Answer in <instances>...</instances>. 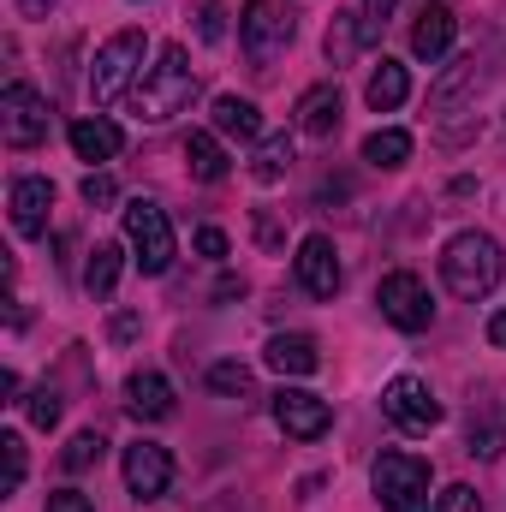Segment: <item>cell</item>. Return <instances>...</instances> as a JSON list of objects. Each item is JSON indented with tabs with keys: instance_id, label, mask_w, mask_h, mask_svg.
Here are the masks:
<instances>
[{
	"instance_id": "1f68e13d",
	"label": "cell",
	"mask_w": 506,
	"mask_h": 512,
	"mask_svg": "<svg viewBox=\"0 0 506 512\" xmlns=\"http://www.w3.org/2000/svg\"><path fill=\"white\" fill-rule=\"evenodd\" d=\"M435 512H483V495H477L471 483H453V489H441Z\"/></svg>"
},
{
	"instance_id": "60d3db41",
	"label": "cell",
	"mask_w": 506,
	"mask_h": 512,
	"mask_svg": "<svg viewBox=\"0 0 506 512\" xmlns=\"http://www.w3.org/2000/svg\"><path fill=\"white\" fill-rule=\"evenodd\" d=\"M501 126H506V120H501Z\"/></svg>"
},
{
	"instance_id": "6da1fadb",
	"label": "cell",
	"mask_w": 506,
	"mask_h": 512,
	"mask_svg": "<svg viewBox=\"0 0 506 512\" xmlns=\"http://www.w3.org/2000/svg\"><path fill=\"white\" fill-rule=\"evenodd\" d=\"M191 102H197V72H191V54H185L179 42H167V48L155 54V66L137 78V90H131V108H137V120L161 126V120L185 114Z\"/></svg>"
},
{
	"instance_id": "3957f363",
	"label": "cell",
	"mask_w": 506,
	"mask_h": 512,
	"mask_svg": "<svg viewBox=\"0 0 506 512\" xmlns=\"http://www.w3.org/2000/svg\"><path fill=\"white\" fill-rule=\"evenodd\" d=\"M143 54H149V36L143 30H120L96 48V66H90V102L96 108H114L120 96L137 90L143 78Z\"/></svg>"
},
{
	"instance_id": "ac0fdd59",
	"label": "cell",
	"mask_w": 506,
	"mask_h": 512,
	"mask_svg": "<svg viewBox=\"0 0 506 512\" xmlns=\"http://www.w3.org/2000/svg\"><path fill=\"white\" fill-rule=\"evenodd\" d=\"M477 84H483V72H477V54H465V60H453V66L441 72V84H435L429 108H435V114H459V108L477 96Z\"/></svg>"
},
{
	"instance_id": "f1b7e54d",
	"label": "cell",
	"mask_w": 506,
	"mask_h": 512,
	"mask_svg": "<svg viewBox=\"0 0 506 512\" xmlns=\"http://www.w3.org/2000/svg\"><path fill=\"white\" fill-rule=\"evenodd\" d=\"M0 459H6V483H0V495H18V489H24V471H30V459H24V435H18V429L0 435Z\"/></svg>"
},
{
	"instance_id": "484cf974",
	"label": "cell",
	"mask_w": 506,
	"mask_h": 512,
	"mask_svg": "<svg viewBox=\"0 0 506 512\" xmlns=\"http://www.w3.org/2000/svg\"><path fill=\"white\" fill-rule=\"evenodd\" d=\"M364 161H370V167H387V173L405 167V161H411V131H399V126L370 131V137H364Z\"/></svg>"
},
{
	"instance_id": "4dcf8cb0",
	"label": "cell",
	"mask_w": 506,
	"mask_h": 512,
	"mask_svg": "<svg viewBox=\"0 0 506 512\" xmlns=\"http://www.w3.org/2000/svg\"><path fill=\"white\" fill-rule=\"evenodd\" d=\"M209 387L215 393H251V370L245 364H209Z\"/></svg>"
},
{
	"instance_id": "7402d4cb",
	"label": "cell",
	"mask_w": 506,
	"mask_h": 512,
	"mask_svg": "<svg viewBox=\"0 0 506 512\" xmlns=\"http://www.w3.org/2000/svg\"><path fill=\"white\" fill-rule=\"evenodd\" d=\"M215 131L221 137H239V143H256L262 137V114H256V102H245V96H215Z\"/></svg>"
},
{
	"instance_id": "603a6c76",
	"label": "cell",
	"mask_w": 506,
	"mask_h": 512,
	"mask_svg": "<svg viewBox=\"0 0 506 512\" xmlns=\"http://www.w3.org/2000/svg\"><path fill=\"white\" fill-rule=\"evenodd\" d=\"M286 167H292V131H268V137H256V155H251V179L256 185L286 179Z\"/></svg>"
},
{
	"instance_id": "5bb4252c",
	"label": "cell",
	"mask_w": 506,
	"mask_h": 512,
	"mask_svg": "<svg viewBox=\"0 0 506 512\" xmlns=\"http://www.w3.org/2000/svg\"><path fill=\"white\" fill-rule=\"evenodd\" d=\"M340 84H310L304 96H298V108H292V126L304 131V137H334L340 131Z\"/></svg>"
},
{
	"instance_id": "52a82bcc",
	"label": "cell",
	"mask_w": 506,
	"mask_h": 512,
	"mask_svg": "<svg viewBox=\"0 0 506 512\" xmlns=\"http://www.w3.org/2000/svg\"><path fill=\"white\" fill-rule=\"evenodd\" d=\"M48 131H54V108H48L42 90H30V84H6L0 90V137L12 149H36Z\"/></svg>"
},
{
	"instance_id": "7a4b0ae2",
	"label": "cell",
	"mask_w": 506,
	"mask_h": 512,
	"mask_svg": "<svg viewBox=\"0 0 506 512\" xmlns=\"http://www.w3.org/2000/svg\"><path fill=\"white\" fill-rule=\"evenodd\" d=\"M441 280H447V292L453 298H489L495 286H501V245L489 239V233H453L447 239V251H441Z\"/></svg>"
},
{
	"instance_id": "9c48e42d",
	"label": "cell",
	"mask_w": 506,
	"mask_h": 512,
	"mask_svg": "<svg viewBox=\"0 0 506 512\" xmlns=\"http://www.w3.org/2000/svg\"><path fill=\"white\" fill-rule=\"evenodd\" d=\"M381 411H387V423L405 429V435H429V429L441 423V399H435V387L417 382V376H393V382L381 387Z\"/></svg>"
},
{
	"instance_id": "e0dca14e",
	"label": "cell",
	"mask_w": 506,
	"mask_h": 512,
	"mask_svg": "<svg viewBox=\"0 0 506 512\" xmlns=\"http://www.w3.org/2000/svg\"><path fill=\"white\" fill-rule=\"evenodd\" d=\"M453 30H459V24H453V12H447V6H423V12H417V24H411V54H417V60H429V66H435V60H447Z\"/></svg>"
},
{
	"instance_id": "277c9868",
	"label": "cell",
	"mask_w": 506,
	"mask_h": 512,
	"mask_svg": "<svg viewBox=\"0 0 506 512\" xmlns=\"http://www.w3.org/2000/svg\"><path fill=\"white\" fill-rule=\"evenodd\" d=\"M370 483L387 512H429V459L417 453H381L370 465Z\"/></svg>"
},
{
	"instance_id": "cb8c5ba5",
	"label": "cell",
	"mask_w": 506,
	"mask_h": 512,
	"mask_svg": "<svg viewBox=\"0 0 506 512\" xmlns=\"http://www.w3.org/2000/svg\"><path fill=\"white\" fill-rule=\"evenodd\" d=\"M322 48H328V66H352V54L370 48V36H364V12H334Z\"/></svg>"
},
{
	"instance_id": "d4e9b609",
	"label": "cell",
	"mask_w": 506,
	"mask_h": 512,
	"mask_svg": "<svg viewBox=\"0 0 506 512\" xmlns=\"http://www.w3.org/2000/svg\"><path fill=\"white\" fill-rule=\"evenodd\" d=\"M185 161H191V173H197L203 185H221V179H227V149L215 143V131H191V137H185Z\"/></svg>"
},
{
	"instance_id": "ab89813d",
	"label": "cell",
	"mask_w": 506,
	"mask_h": 512,
	"mask_svg": "<svg viewBox=\"0 0 506 512\" xmlns=\"http://www.w3.org/2000/svg\"><path fill=\"white\" fill-rule=\"evenodd\" d=\"M18 6H24V18H48L54 12V0H18Z\"/></svg>"
},
{
	"instance_id": "d6a6232c",
	"label": "cell",
	"mask_w": 506,
	"mask_h": 512,
	"mask_svg": "<svg viewBox=\"0 0 506 512\" xmlns=\"http://www.w3.org/2000/svg\"><path fill=\"white\" fill-rule=\"evenodd\" d=\"M393 6H399V0H364V6H358V12H364V36H370V42H376L381 30H387Z\"/></svg>"
},
{
	"instance_id": "d6986e66",
	"label": "cell",
	"mask_w": 506,
	"mask_h": 512,
	"mask_svg": "<svg viewBox=\"0 0 506 512\" xmlns=\"http://www.w3.org/2000/svg\"><path fill=\"white\" fill-rule=\"evenodd\" d=\"M262 358H268V370H280V376H316V364H322V352H316L310 334H274Z\"/></svg>"
},
{
	"instance_id": "836d02e7",
	"label": "cell",
	"mask_w": 506,
	"mask_h": 512,
	"mask_svg": "<svg viewBox=\"0 0 506 512\" xmlns=\"http://www.w3.org/2000/svg\"><path fill=\"white\" fill-rule=\"evenodd\" d=\"M114 197H120V185H114L108 173H90V179H84V203H90V209H102V203H114Z\"/></svg>"
},
{
	"instance_id": "44dd1931",
	"label": "cell",
	"mask_w": 506,
	"mask_h": 512,
	"mask_svg": "<svg viewBox=\"0 0 506 512\" xmlns=\"http://www.w3.org/2000/svg\"><path fill=\"white\" fill-rule=\"evenodd\" d=\"M465 453H477V459H501L506 453V405H477L471 435H465Z\"/></svg>"
},
{
	"instance_id": "8d00e7d4",
	"label": "cell",
	"mask_w": 506,
	"mask_h": 512,
	"mask_svg": "<svg viewBox=\"0 0 506 512\" xmlns=\"http://www.w3.org/2000/svg\"><path fill=\"white\" fill-rule=\"evenodd\" d=\"M197 30H203V42H221V0L203 6V24H197Z\"/></svg>"
},
{
	"instance_id": "ba28073f",
	"label": "cell",
	"mask_w": 506,
	"mask_h": 512,
	"mask_svg": "<svg viewBox=\"0 0 506 512\" xmlns=\"http://www.w3.org/2000/svg\"><path fill=\"white\" fill-rule=\"evenodd\" d=\"M376 304H381V316H387L399 334H423V328L435 322V298H429V286H423L411 268H393V274L381 280Z\"/></svg>"
},
{
	"instance_id": "83f0119b",
	"label": "cell",
	"mask_w": 506,
	"mask_h": 512,
	"mask_svg": "<svg viewBox=\"0 0 506 512\" xmlns=\"http://www.w3.org/2000/svg\"><path fill=\"white\" fill-rule=\"evenodd\" d=\"M102 453H108V441H102L96 429H78V435L66 441L60 465H66V471H90V465H102Z\"/></svg>"
},
{
	"instance_id": "7c38bea8",
	"label": "cell",
	"mask_w": 506,
	"mask_h": 512,
	"mask_svg": "<svg viewBox=\"0 0 506 512\" xmlns=\"http://www.w3.org/2000/svg\"><path fill=\"white\" fill-rule=\"evenodd\" d=\"M126 489L137 501H161L173 489V453L161 441H137L126 447Z\"/></svg>"
},
{
	"instance_id": "e575fe53",
	"label": "cell",
	"mask_w": 506,
	"mask_h": 512,
	"mask_svg": "<svg viewBox=\"0 0 506 512\" xmlns=\"http://www.w3.org/2000/svg\"><path fill=\"white\" fill-rule=\"evenodd\" d=\"M197 251L209 256V262H221L233 245H227V233H221V227H197Z\"/></svg>"
},
{
	"instance_id": "74e56055",
	"label": "cell",
	"mask_w": 506,
	"mask_h": 512,
	"mask_svg": "<svg viewBox=\"0 0 506 512\" xmlns=\"http://www.w3.org/2000/svg\"><path fill=\"white\" fill-rule=\"evenodd\" d=\"M137 322H143V316H137V310H120V316H114V328H108V334H114V340H131V334H137Z\"/></svg>"
},
{
	"instance_id": "f35d334b",
	"label": "cell",
	"mask_w": 506,
	"mask_h": 512,
	"mask_svg": "<svg viewBox=\"0 0 506 512\" xmlns=\"http://www.w3.org/2000/svg\"><path fill=\"white\" fill-rule=\"evenodd\" d=\"M489 340H495V346H506V310H495V316H489Z\"/></svg>"
},
{
	"instance_id": "5b68a950",
	"label": "cell",
	"mask_w": 506,
	"mask_h": 512,
	"mask_svg": "<svg viewBox=\"0 0 506 512\" xmlns=\"http://www.w3.org/2000/svg\"><path fill=\"white\" fill-rule=\"evenodd\" d=\"M292 36H298V12H292L286 0H251V6L239 12V48L251 54L256 66L280 60V54L292 48Z\"/></svg>"
},
{
	"instance_id": "2e32d148",
	"label": "cell",
	"mask_w": 506,
	"mask_h": 512,
	"mask_svg": "<svg viewBox=\"0 0 506 512\" xmlns=\"http://www.w3.org/2000/svg\"><path fill=\"white\" fill-rule=\"evenodd\" d=\"M126 405L143 417V423H161L173 417V382L161 370H131L126 376Z\"/></svg>"
},
{
	"instance_id": "4316f807",
	"label": "cell",
	"mask_w": 506,
	"mask_h": 512,
	"mask_svg": "<svg viewBox=\"0 0 506 512\" xmlns=\"http://www.w3.org/2000/svg\"><path fill=\"white\" fill-rule=\"evenodd\" d=\"M120 262H126V251H120V245H96V251H90V262H84V286H90L96 298H108V292L120 286Z\"/></svg>"
},
{
	"instance_id": "8992f818",
	"label": "cell",
	"mask_w": 506,
	"mask_h": 512,
	"mask_svg": "<svg viewBox=\"0 0 506 512\" xmlns=\"http://www.w3.org/2000/svg\"><path fill=\"white\" fill-rule=\"evenodd\" d=\"M126 245L137 256V268L143 274H167L173 268V221H167V209L161 203H149V197H131L126 203Z\"/></svg>"
},
{
	"instance_id": "d590c367",
	"label": "cell",
	"mask_w": 506,
	"mask_h": 512,
	"mask_svg": "<svg viewBox=\"0 0 506 512\" xmlns=\"http://www.w3.org/2000/svg\"><path fill=\"white\" fill-rule=\"evenodd\" d=\"M48 512H96V507H90V495H78V489H54V495H48Z\"/></svg>"
},
{
	"instance_id": "ffe728a7",
	"label": "cell",
	"mask_w": 506,
	"mask_h": 512,
	"mask_svg": "<svg viewBox=\"0 0 506 512\" xmlns=\"http://www.w3.org/2000/svg\"><path fill=\"white\" fill-rule=\"evenodd\" d=\"M405 96H411V72H405L399 60H381L376 72H370V84H364V102H370L376 114H393Z\"/></svg>"
},
{
	"instance_id": "30bf717a",
	"label": "cell",
	"mask_w": 506,
	"mask_h": 512,
	"mask_svg": "<svg viewBox=\"0 0 506 512\" xmlns=\"http://www.w3.org/2000/svg\"><path fill=\"white\" fill-rule=\"evenodd\" d=\"M274 423L292 435V441H322L334 429V405L310 387H280L274 393Z\"/></svg>"
},
{
	"instance_id": "8fae6325",
	"label": "cell",
	"mask_w": 506,
	"mask_h": 512,
	"mask_svg": "<svg viewBox=\"0 0 506 512\" xmlns=\"http://www.w3.org/2000/svg\"><path fill=\"white\" fill-rule=\"evenodd\" d=\"M292 274H298V286L310 292V298H334L340 292V251H334V239L328 233H310V239H298V256H292Z\"/></svg>"
},
{
	"instance_id": "f546056e",
	"label": "cell",
	"mask_w": 506,
	"mask_h": 512,
	"mask_svg": "<svg viewBox=\"0 0 506 512\" xmlns=\"http://www.w3.org/2000/svg\"><path fill=\"white\" fill-rule=\"evenodd\" d=\"M24 411H30V423H36V429H54V423H60V393L42 382L30 399H24Z\"/></svg>"
},
{
	"instance_id": "4fadbf2b",
	"label": "cell",
	"mask_w": 506,
	"mask_h": 512,
	"mask_svg": "<svg viewBox=\"0 0 506 512\" xmlns=\"http://www.w3.org/2000/svg\"><path fill=\"white\" fill-rule=\"evenodd\" d=\"M6 209H12V233L18 239H42L48 233V209H54V185L36 179V173H24L6 191Z\"/></svg>"
},
{
	"instance_id": "9a60e30c",
	"label": "cell",
	"mask_w": 506,
	"mask_h": 512,
	"mask_svg": "<svg viewBox=\"0 0 506 512\" xmlns=\"http://www.w3.org/2000/svg\"><path fill=\"white\" fill-rule=\"evenodd\" d=\"M72 155L78 161H114L120 149H126V131L114 126V120H102V114H84V120H72Z\"/></svg>"
}]
</instances>
